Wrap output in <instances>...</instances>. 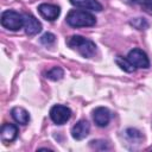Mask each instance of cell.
<instances>
[{
  "label": "cell",
  "instance_id": "obj_12",
  "mask_svg": "<svg viewBox=\"0 0 152 152\" xmlns=\"http://www.w3.org/2000/svg\"><path fill=\"white\" fill-rule=\"evenodd\" d=\"M11 115L14 119V121L20 124V125H26L30 121L28 112L26 109H24L23 107H14V108H12Z\"/></svg>",
  "mask_w": 152,
  "mask_h": 152
},
{
  "label": "cell",
  "instance_id": "obj_5",
  "mask_svg": "<svg viewBox=\"0 0 152 152\" xmlns=\"http://www.w3.org/2000/svg\"><path fill=\"white\" fill-rule=\"evenodd\" d=\"M71 116V110L66 106L62 104H55L50 109V118L56 125H63L66 121H69Z\"/></svg>",
  "mask_w": 152,
  "mask_h": 152
},
{
  "label": "cell",
  "instance_id": "obj_14",
  "mask_svg": "<svg viewBox=\"0 0 152 152\" xmlns=\"http://www.w3.org/2000/svg\"><path fill=\"white\" fill-rule=\"evenodd\" d=\"M63 75H64L63 70H62L61 68H58V66H55V68H52L51 70H49V71L46 72V77L50 78V80H52V81L61 80V78L63 77Z\"/></svg>",
  "mask_w": 152,
  "mask_h": 152
},
{
  "label": "cell",
  "instance_id": "obj_9",
  "mask_svg": "<svg viewBox=\"0 0 152 152\" xmlns=\"http://www.w3.org/2000/svg\"><path fill=\"white\" fill-rule=\"evenodd\" d=\"M89 131H90L89 122L86 121V120H80L78 122H76L72 126V128H71V135L76 140H82V139H84L89 134Z\"/></svg>",
  "mask_w": 152,
  "mask_h": 152
},
{
  "label": "cell",
  "instance_id": "obj_13",
  "mask_svg": "<svg viewBox=\"0 0 152 152\" xmlns=\"http://www.w3.org/2000/svg\"><path fill=\"white\" fill-rule=\"evenodd\" d=\"M115 63H116L122 70H125V71H127V72H132V71L135 70V68L129 63V61H128L127 58L121 57V56H118V57L115 58Z\"/></svg>",
  "mask_w": 152,
  "mask_h": 152
},
{
  "label": "cell",
  "instance_id": "obj_10",
  "mask_svg": "<svg viewBox=\"0 0 152 152\" xmlns=\"http://www.w3.org/2000/svg\"><path fill=\"white\" fill-rule=\"evenodd\" d=\"M18 137V128L13 124H4L1 127V140L5 144L12 142Z\"/></svg>",
  "mask_w": 152,
  "mask_h": 152
},
{
  "label": "cell",
  "instance_id": "obj_4",
  "mask_svg": "<svg viewBox=\"0 0 152 152\" xmlns=\"http://www.w3.org/2000/svg\"><path fill=\"white\" fill-rule=\"evenodd\" d=\"M127 59L134 68H140V69H147L150 66V61L147 55L140 50V49H133L128 52Z\"/></svg>",
  "mask_w": 152,
  "mask_h": 152
},
{
  "label": "cell",
  "instance_id": "obj_2",
  "mask_svg": "<svg viewBox=\"0 0 152 152\" xmlns=\"http://www.w3.org/2000/svg\"><path fill=\"white\" fill-rule=\"evenodd\" d=\"M65 19L66 23L72 27H88V26H94L96 23V19L91 13L81 10L70 11Z\"/></svg>",
  "mask_w": 152,
  "mask_h": 152
},
{
  "label": "cell",
  "instance_id": "obj_8",
  "mask_svg": "<svg viewBox=\"0 0 152 152\" xmlns=\"http://www.w3.org/2000/svg\"><path fill=\"white\" fill-rule=\"evenodd\" d=\"M93 119L99 127H106L110 121V112L106 107H97L93 112Z\"/></svg>",
  "mask_w": 152,
  "mask_h": 152
},
{
  "label": "cell",
  "instance_id": "obj_15",
  "mask_svg": "<svg viewBox=\"0 0 152 152\" xmlns=\"http://www.w3.org/2000/svg\"><path fill=\"white\" fill-rule=\"evenodd\" d=\"M55 40H56L55 34H52V33H50V32H46V33H44V34L40 37V43L44 44V45H50V44L55 43Z\"/></svg>",
  "mask_w": 152,
  "mask_h": 152
},
{
  "label": "cell",
  "instance_id": "obj_3",
  "mask_svg": "<svg viewBox=\"0 0 152 152\" xmlns=\"http://www.w3.org/2000/svg\"><path fill=\"white\" fill-rule=\"evenodd\" d=\"M1 25L11 31H18L24 26V15L12 11L7 10L1 13Z\"/></svg>",
  "mask_w": 152,
  "mask_h": 152
},
{
  "label": "cell",
  "instance_id": "obj_7",
  "mask_svg": "<svg viewBox=\"0 0 152 152\" xmlns=\"http://www.w3.org/2000/svg\"><path fill=\"white\" fill-rule=\"evenodd\" d=\"M24 15V28L26 34L34 36L42 31V24L31 14H23Z\"/></svg>",
  "mask_w": 152,
  "mask_h": 152
},
{
  "label": "cell",
  "instance_id": "obj_6",
  "mask_svg": "<svg viewBox=\"0 0 152 152\" xmlns=\"http://www.w3.org/2000/svg\"><path fill=\"white\" fill-rule=\"evenodd\" d=\"M38 12L39 14L46 19V20H56L58 17H59V13H61V10L58 6L56 5H51V4H40L38 6Z\"/></svg>",
  "mask_w": 152,
  "mask_h": 152
},
{
  "label": "cell",
  "instance_id": "obj_16",
  "mask_svg": "<svg viewBox=\"0 0 152 152\" xmlns=\"http://www.w3.org/2000/svg\"><path fill=\"white\" fill-rule=\"evenodd\" d=\"M126 135H127L129 139H132V140H135V139H140V138H141L140 132L137 131V129H133V128L126 129Z\"/></svg>",
  "mask_w": 152,
  "mask_h": 152
},
{
  "label": "cell",
  "instance_id": "obj_11",
  "mask_svg": "<svg viewBox=\"0 0 152 152\" xmlns=\"http://www.w3.org/2000/svg\"><path fill=\"white\" fill-rule=\"evenodd\" d=\"M70 2H71V5L80 7V8L90 10V11H95V12L102 11V5L97 0H70Z\"/></svg>",
  "mask_w": 152,
  "mask_h": 152
},
{
  "label": "cell",
  "instance_id": "obj_1",
  "mask_svg": "<svg viewBox=\"0 0 152 152\" xmlns=\"http://www.w3.org/2000/svg\"><path fill=\"white\" fill-rule=\"evenodd\" d=\"M66 44L71 49L76 50L80 55H82L83 57H87V58L91 57L96 51L95 43L90 39H87L84 37H82V36H71L68 39Z\"/></svg>",
  "mask_w": 152,
  "mask_h": 152
},
{
  "label": "cell",
  "instance_id": "obj_17",
  "mask_svg": "<svg viewBox=\"0 0 152 152\" xmlns=\"http://www.w3.org/2000/svg\"><path fill=\"white\" fill-rule=\"evenodd\" d=\"M146 4H148V5H152V0H144Z\"/></svg>",
  "mask_w": 152,
  "mask_h": 152
}]
</instances>
